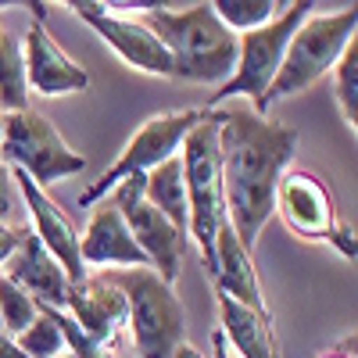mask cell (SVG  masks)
Here are the masks:
<instances>
[{"instance_id": "cell-1", "label": "cell", "mask_w": 358, "mask_h": 358, "mask_svg": "<svg viewBox=\"0 0 358 358\" xmlns=\"http://www.w3.org/2000/svg\"><path fill=\"white\" fill-rule=\"evenodd\" d=\"M301 133L251 108L219 111V165L226 222L248 251L276 215V187L294 165Z\"/></svg>"}, {"instance_id": "cell-2", "label": "cell", "mask_w": 358, "mask_h": 358, "mask_svg": "<svg viewBox=\"0 0 358 358\" xmlns=\"http://www.w3.org/2000/svg\"><path fill=\"white\" fill-rule=\"evenodd\" d=\"M172 57V79L179 83H226L236 69V36L215 18L212 4L169 8L151 4L140 18Z\"/></svg>"}, {"instance_id": "cell-3", "label": "cell", "mask_w": 358, "mask_h": 358, "mask_svg": "<svg viewBox=\"0 0 358 358\" xmlns=\"http://www.w3.org/2000/svg\"><path fill=\"white\" fill-rule=\"evenodd\" d=\"M179 165H183V187H187V233L197 241L204 255V268L212 265L215 236L226 222V201H222V165H219V111L208 108V115L187 133L179 147Z\"/></svg>"}, {"instance_id": "cell-4", "label": "cell", "mask_w": 358, "mask_h": 358, "mask_svg": "<svg viewBox=\"0 0 358 358\" xmlns=\"http://www.w3.org/2000/svg\"><path fill=\"white\" fill-rule=\"evenodd\" d=\"M358 29V8H344V11H334V15H308L297 33L290 36L287 43V54H283V65L273 79L265 94V115L276 101H287L294 94H305L308 86H315L322 76H330L334 65L341 62V54L355 36Z\"/></svg>"}, {"instance_id": "cell-5", "label": "cell", "mask_w": 358, "mask_h": 358, "mask_svg": "<svg viewBox=\"0 0 358 358\" xmlns=\"http://www.w3.org/2000/svg\"><path fill=\"white\" fill-rule=\"evenodd\" d=\"M111 280L129 301V334L140 358H172L187 344V308L172 283L151 268H118Z\"/></svg>"}, {"instance_id": "cell-6", "label": "cell", "mask_w": 358, "mask_h": 358, "mask_svg": "<svg viewBox=\"0 0 358 358\" xmlns=\"http://www.w3.org/2000/svg\"><path fill=\"white\" fill-rule=\"evenodd\" d=\"M312 11H315L312 0H297V4H287L268 25L236 36V69L219 86L215 104L219 101H233V97H248L251 111L265 115V94H268V86H273V79H276V72L283 65L287 43L297 33V25H301ZM215 104H208V108H215Z\"/></svg>"}, {"instance_id": "cell-7", "label": "cell", "mask_w": 358, "mask_h": 358, "mask_svg": "<svg viewBox=\"0 0 358 358\" xmlns=\"http://www.w3.org/2000/svg\"><path fill=\"white\" fill-rule=\"evenodd\" d=\"M208 115V108H176V111H158L151 115L147 122L129 136V143L122 147L118 155L94 183H90L83 194H79V204L90 208V204H101L118 183H126L133 176H147L151 169H158L162 162L176 158L179 147H183L187 133Z\"/></svg>"}, {"instance_id": "cell-8", "label": "cell", "mask_w": 358, "mask_h": 358, "mask_svg": "<svg viewBox=\"0 0 358 358\" xmlns=\"http://www.w3.org/2000/svg\"><path fill=\"white\" fill-rule=\"evenodd\" d=\"M0 162L8 169L29 176L36 187H50L65 176L86 169V158L65 143L57 126L40 111H15L4 115V133H0Z\"/></svg>"}, {"instance_id": "cell-9", "label": "cell", "mask_w": 358, "mask_h": 358, "mask_svg": "<svg viewBox=\"0 0 358 358\" xmlns=\"http://www.w3.org/2000/svg\"><path fill=\"white\" fill-rule=\"evenodd\" d=\"M276 212L287 229L312 244H334L344 258H355V233L341 222V208L322 176L308 169H287L276 187Z\"/></svg>"}, {"instance_id": "cell-10", "label": "cell", "mask_w": 358, "mask_h": 358, "mask_svg": "<svg viewBox=\"0 0 358 358\" xmlns=\"http://www.w3.org/2000/svg\"><path fill=\"white\" fill-rule=\"evenodd\" d=\"M108 197H111V204L118 208V212H122L136 248L147 258V268L176 287L179 268H183V258H187V241H190L187 229H179L176 222H169L158 212V208L147 204L143 176H133V179H126V183H118Z\"/></svg>"}, {"instance_id": "cell-11", "label": "cell", "mask_w": 358, "mask_h": 358, "mask_svg": "<svg viewBox=\"0 0 358 358\" xmlns=\"http://www.w3.org/2000/svg\"><path fill=\"white\" fill-rule=\"evenodd\" d=\"M72 11L108 43V50L118 57V62H126L129 69H136L143 76L172 79V57H169V50L162 47V40L140 18H126V15L111 11L108 4H86V0H76Z\"/></svg>"}, {"instance_id": "cell-12", "label": "cell", "mask_w": 358, "mask_h": 358, "mask_svg": "<svg viewBox=\"0 0 358 358\" xmlns=\"http://www.w3.org/2000/svg\"><path fill=\"white\" fill-rule=\"evenodd\" d=\"M65 312L83 326V334L101 344L104 351L115 348V341L129 330V301L122 287H118L108 276H83L79 283L69 287V297H65Z\"/></svg>"}, {"instance_id": "cell-13", "label": "cell", "mask_w": 358, "mask_h": 358, "mask_svg": "<svg viewBox=\"0 0 358 358\" xmlns=\"http://www.w3.org/2000/svg\"><path fill=\"white\" fill-rule=\"evenodd\" d=\"M22 62H25V83L40 97H69L83 94L90 86V72L72 62V57L54 43L43 22H33L22 36Z\"/></svg>"}, {"instance_id": "cell-14", "label": "cell", "mask_w": 358, "mask_h": 358, "mask_svg": "<svg viewBox=\"0 0 358 358\" xmlns=\"http://www.w3.org/2000/svg\"><path fill=\"white\" fill-rule=\"evenodd\" d=\"M15 183L22 194V208L29 212V229H33L36 241L57 258V265L65 268V276L72 283H79L86 276V265L79 258V229L72 226V219L57 208L43 187H36L29 176L15 172Z\"/></svg>"}, {"instance_id": "cell-15", "label": "cell", "mask_w": 358, "mask_h": 358, "mask_svg": "<svg viewBox=\"0 0 358 358\" xmlns=\"http://www.w3.org/2000/svg\"><path fill=\"white\" fill-rule=\"evenodd\" d=\"M79 258L86 265V273L90 268H101V265L115 268V273L118 268H147V258L136 248L133 233H129L122 212L111 204V197H104L97 204L94 219L79 233Z\"/></svg>"}, {"instance_id": "cell-16", "label": "cell", "mask_w": 358, "mask_h": 358, "mask_svg": "<svg viewBox=\"0 0 358 358\" xmlns=\"http://www.w3.org/2000/svg\"><path fill=\"white\" fill-rule=\"evenodd\" d=\"M208 276L215 283V294L229 297V301L244 305L251 312H262V315H273L268 312V301L262 294V283H258V268H255V258L251 251L236 241V233L229 222H222L219 236H215V255H212V265H208Z\"/></svg>"}, {"instance_id": "cell-17", "label": "cell", "mask_w": 358, "mask_h": 358, "mask_svg": "<svg viewBox=\"0 0 358 358\" xmlns=\"http://www.w3.org/2000/svg\"><path fill=\"white\" fill-rule=\"evenodd\" d=\"M11 283H18L33 301L40 305H50V308H65V297H69V287L72 280L65 276V268L57 265V258L36 241L33 229L25 226V236L18 251L8 258V265L0 268Z\"/></svg>"}, {"instance_id": "cell-18", "label": "cell", "mask_w": 358, "mask_h": 358, "mask_svg": "<svg viewBox=\"0 0 358 358\" xmlns=\"http://www.w3.org/2000/svg\"><path fill=\"white\" fill-rule=\"evenodd\" d=\"M215 297H219V322H222L219 334H222L229 355L236 351V358H283L273 315L251 312L222 294H215Z\"/></svg>"}, {"instance_id": "cell-19", "label": "cell", "mask_w": 358, "mask_h": 358, "mask_svg": "<svg viewBox=\"0 0 358 358\" xmlns=\"http://www.w3.org/2000/svg\"><path fill=\"white\" fill-rule=\"evenodd\" d=\"M143 197H147L151 208H158L169 222H176L179 229H187L190 212H187V187H183V165H179V155L162 162L158 169H151L143 176Z\"/></svg>"}, {"instance_id": "cell-20", "label": "cell", "mask_w": 358, "mask_h": 358, "mask_svg": "<svg viewBox=\"0 0 358 358\" xmlns=\"http://www.w3.org/2000/svg\"><path fill=\"white\" fill-rule=\"evenodd\" d=\"M29 108V83L22 62V40L11 33H0V111L15 115Z\"/></svg>"}, {"instance_id": "cell-21", "label": "cell", "mask_w": 358, "mask_h": 358, "mask_svg": "<svg viewBox=\"0 0 358 358\" xmlns=\"http://www.w3.org/2000/svg\"><path fill=\"white\" fill-rule=\"evenodd\" d=\"M283 8L287 4H280V0H212L215 18L233 36H244V33H255V29L268 25Z\"/></svg>"}, {"instance_id": "cell-22", "label": "cell", "mask_w": 358, "mask_h": 358, "mask_svg": "<svg viewBox=\"0 0 358 358\" xmlns=\"http://www.w3.org/2000/svg\"><path fill=\"white\" fill-rule=\"evenodd\" d=\"M334 101L341 108L344 126L355 133L358 129V40H351L334 65Z\"/></svg>"}, {"instance_id": "cell-23", "label": "cell", "mask_w": 358, "mask_h": 358, "mask_svg": "<svg viewBox=\"0 0 358 358\" xmlns=\"http://www.w3.org/2000/svg\"><path fill=\"white\" fill-rule=\"evenodd\" d=\"M18 351L25 358H57L65 355V341H62V330H57V322L36 305V319L33 326H25V330L15 337Z\"/></svg>"}, {"instance_id": "cell-24", "label": "cell", "mask_w": 358, "mask_h": 358, "mask_svg": "<svg viewBox=\"0 0 358 358\" xmlns=\"http://www.w3.org/2000/svg\"><path fill=\"white\" fill-rule=\"evenodd\" d=\"M33 319H36V301L0 273V330L8 337H18L25 326H33Z\"/></svg>"}, {"instance_id": "cell-25", "label": "cell", "mask_w": 358, "mask_h": 358, "mask_svg": "<svg viewBox=\"0 0 358 358\" xmlns=\"http://www.w3.org/2000/svg\"><path fill=\"white\" fill-rule=\"evenodd\" d=\"M15 208H22V194L15 183V169L0 162V222H8L15 215Z\"/></svg>"}, {"instance_id": "cell-26", "label": "cell", "mask_w": 358, "mask_h": 358, "mask_svg": "<svg viewBox=\"0 0 358 358\" xmlns=\"http://www.w3.org/2000/svg\"><path fill=\"white\" fill-rule=\"evenodd\" d=\"M22 236H25V226H11V222H0V268L8 265V258L18 251L22 244Z\"/></svg>"}, {"instance_id": "cell-27", "label": "cell", "mask_w": 358, "mask_h": 358, "mask_svg": "<svg viewBox=\"0 0 358 358\" xmlns=\"http://www.w3.org/2000/svg\"><path fill=\"white\" fill-rule=\"evenodd\" d=\"M0 358H25V355L18 351V344H15V337H8L4 330H0Z\"/></svg>"}, {"instance_id": "cell-28", "label": "cell", "mask_w": 358, "mask_h": 358, "mask_svg": "<svg viewBox=\"0 0 358 358\" xmlns=\"http://www.w3.org/2000/svg\"><path fill=\"white\" fill-rule=\"evenodd\" d=\"M212 358H229V348H226V341H222L219 330L212 334Z\"/></svg>"}, {"instance_id": "cell-29", "label": "cell", "mask_w": 358, "mask_h": 358, "mask_svg": "<svg viewBox=\"0 0 358 358\" xmlns=\"http://www.w3.org/2000/svg\"><path fill=\"white\" fill-rule=\"evenodd\" d=\"M172 358H204V355H201L194 344H179V351H176Z\"/></svg>"}, {"instance_id": "cell-30", "label": "cell", "mask_w": 358, "mask_h": 358, "mask_svg": "<svg viewBox=\"0 0 358 358\" xmlns=\"http://www.w3.org/2000/svg\"><path fill=\"white\" fill-rule=\"evenodd\" d=\"M319 358H355V348H351V351H344V348H334V351H322Z\"/></svg>"}, {"instance_id": "cell-31", "label": "cell", "mask_w": 358, "mask_h": 358, "mask_svg": "<svg viewBox=\"0 0 358 358\" xmlns=\"http://www.w3.org/2000/svg\"><path fill=\"white\" fill-rule=\"evenodd\" d=\"M0 133H4V111H0Z\"/></svg>"}, {"instance_id": "cell-32", "label": "cell", "mask_w": 358, "mask_h": 358, "mask_svg": "<svg viewBox=\"0 0 358 358\" xmlns=\"http://www.w3.org/2000/svg\"><path fill=\"white\" fill-rule=\"evenodd\" d=\"M57 358H72V355H69V351H65V355H57Z\"/></svg>"}, {"instance_id": "cell-33", "label": "cell", "mask_w": 358, "mask_h": 358, "mask_svg": "<svg viewBox=\"0 0 358 358\" xmlns=\"http://www.w3.org/2000/svg\"><path fill=\"white\" fill-rule=\"evenodd\" d=\"M0 33H4V29H0Z\"/></svg>"}]
</instances>
